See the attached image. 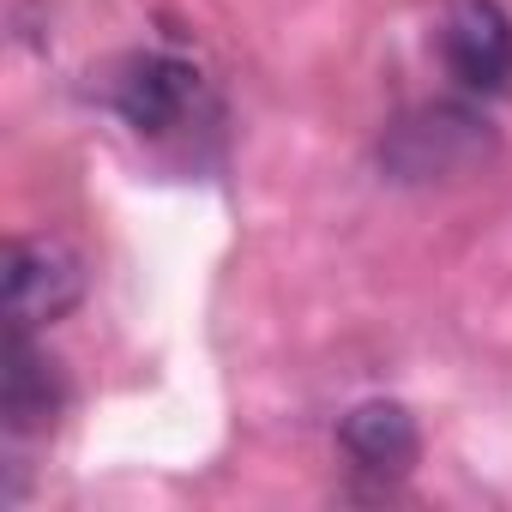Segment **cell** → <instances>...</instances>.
Here are the masks:
<instances>
[{
	"instance_id": "cell-1",
	"label": "cell",
	"mask_w": 512,
	"mask_h": 512,
	"mask_svg": "<svg viewBox=\"0 0 512 512\" xmlns=\"http://www.w3.org/2000/svg\"><path fill=\"white\" fill-rule=\"evenodd\" d=\"M494 151L488 139V121H476L470 109L458 103H434V109H416L392 127L386 139V163L398 169V181H434V175H458L470 163H482Z\"/></svg>"
},
{
	"instance_id": "cell-2",
	"label": "cell",
	"mask_w": 512,
	"mask_h": 512,
	"mask_svg": "<svg viewBox=\"0 0 512 512\" xmlns=\"http://www.w3.org/2000/svg\"><path fill=\"white\" fill-rule=\"evenodd\" d=\"M85 296L79 253L55 235H25L7 247V320L13 326H55Z\"/></svg>"
},
{
	"instance_id": "cell-3",
	"label": "cell",
	"mask_w": 512,
	"mask_h": 512,
	"mask_svg": "<svg viewBox=\"0 0 512 512\" xmlns=\"http://www.w3.org/2000/svg\"><path fill=\"white\" fill-rule=\"evenodd\" d=\"M434 49H440L446 73L464 91L494 97L512 79V19L494 7V0H446V7H440V31H434Z\"/></svg>"
},
{
	"instance_id": "cell-4",
	"label": "cell",
	"mask_w": 512,
	"mask_h": 512,
	"mask_svg": "<svg viewBox=\"0 0 512 512\" xmlns=\"http://www.w3.org/2000/svg\"><path fill=\"white\" fill-rule=\"evenodd\" d=\"M193 91H199L193 67H181V61H169V55H127V61L115 67V79H109L115 115H121L127 127H139V133H169V127L187 115Z\"/></svg>"
},
{
	"instance_id": "cell-5",
	"label": "cell",
	"mask_w": 512,
	"mask_h": 512,
	"mask_svg": "<svg viewBox=\"0 0 512 512\" xmlns=\"http://www.w3.org/2000/svg\"><path fill=\"white\" fill-rule=\"evenodd\" d=\"M61 404H67L61 368L31 344L25 326H7V374H0V410H7V428L13 434H43V428H55Z\"/></svg>"
},
{
	"instance_id": "cell-6",
	"label": "cell",
	"mask_w": 512,
	"mask_h": 512,
	"mask_svg": "<svg viewBox=\"0 0 512 512\" xmlns=\"http://www.w3.org/2000/svg\"><path fill=\"white\" fill-rule=\"evenodd\" d=\"M338 446L350 452L356 470L368 476H410L416 452H422V434H416V416L392 398H368L344 416L338 428Z\"/></svg>"
}]
</instances>
